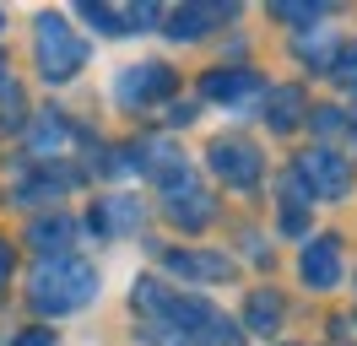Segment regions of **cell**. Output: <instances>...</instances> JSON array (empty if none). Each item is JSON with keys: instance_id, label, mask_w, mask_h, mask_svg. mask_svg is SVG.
<instances>
[{"instance_id": "cell-1", "label": "cell", "mask_w": 357, "mask_h": 346, "mask_svg": "<svg viewBox=\"0 0 357 346\" xmlns=\"http://www.w3.org/2000/svg\"><path fill=\"white\" fill-rule=\"evenodd\" d=\"M92 298H98V271H92L87 260L54 255V260H44V265L33 271V308L49 314V319L76 314V308H87Z\"/></svg>"}, {"instance_id": "cell-2", "label": "cell", "mask_w": 357, "mask_h": 346, "mask_svg": "<svg viewBox=\"0 0 357 346\" xmlns=\"http://www.w3.org/2000/svg\"><path fill=\"white\" fill-rule=\"evenodd\" d=\"M82 65H87V38L70 33L66 17L44 11L38 17V70H44V82H70Z\"/></svg>"}, {"instance_id": "cell-3", "label": "cell", "mask_w": 357, "mask_h": 346, "mask_svg": "<svg viewBox=\"0 0 357 346\" xmlns=\"http://www.w3.org/2000/svg\"><path fill=\"white\" fill-rule=\"evenodd\" d=\"M211 173L233 184V190H249V184H260V173H266V157L255 141L244 135H222V141H211Z\"/></svg>"}, {"instance_id": "cell-4", "label": "cell", "mask_w": 357, "mask_h": 346, "mask_svg": "<svg viewBox=\"0 0 357 346\" xmlns=\"http://www.w3.org/2000/svg\"><path fill=\"white\" fill-rule=\"evenodd\" d=\"M292 173H298V179L309 184V195H325V200H341V195L352 190V163H347L341 151H331V146L303 151Z\"/></svg>"}, {"instance_id": "cell-5", "label": "cell", "mask_w": 357, "mask_h": 346, "mask_svg": "<svg viewBox=\"0 0 357 346\" xmlns=\"http://www.w3.org/2000/svg\"><path fill=\"white\" fill-rule=\"evenodd\" d=\"M174 70L162 60H146V65H130V70H119V82H114V98H119V108H146L157 103V98H168L174 92Z\"/></svg>"}, {"instance_id": "cell-6", "label": "cell", "mask_w": 357, "mask_h": 346, "mask_svg": "<svg viewBox=\"0 0 357 346\" xmlns=\"http://www.w3.org/2000/svg\"><path fill=\"white\" fill-rule=\"evenodd\" d=\"M162 265L174 276H195V281H227L233 276V260L227 255H206V249H168Z\"/></svg>"}, {"instance_id": "cell-7", "label": "cell", "mask_w": 357, "mask_h": 346, "mask_svg": "<svg viewBox=\"0 0 357 346\" xmlns=\"http://www.w3.org/2000/svg\"><path fill=\"white\" fill-rule=\"evenodd\" d=\"M298 271H303L309 287H335V281H341V243H335L331 233L314 238L309 249H303V260H298Z\"/></svg>"}, {"instance_id": "cell-8", "label": "cell", "mask_w": 357, "mask_h": 346, "mask_svg": "<svg viewBox=\"0 0 357 346\" xmlns=\"http://www.w3.org/2000/svg\"><path fill=\"white\" fill-rule=\"evenodd\" d=\"M222 17H233V6H178L174 17H168V38L195 43V38H206Z\"/></svg>"}, {"instance_id": "cell-9", "label": "cell", "mask_w": 357, "mask_h": 346, "mask_svg": "<svg viewBox=\"0 0 357 346\" xmlns=\"http://www.w3.org/2000/svg\"><path fill=\"white\" fill-rule=\"evenodd\" d=\"M70 238H76V222H70V216H38V222L27 227V243H33V249H38L44 260L66 255Z\"/></svg>"}, {"instance_id": "cell-10", "label": "cell", "mask_w": 357, "mask_h": 346, "mask_svg": "<svg viewBox=\"0 0 357 346\" xmlns=\"http://www.w3.org/2000/svg\"><path fill=\"white\" fill-rule=\"evenodd\" d=\"M168 216H174V227H184V233H201L206 222H211V195L195 190V184L168 195Z\"/></svg>"}, {"instance_id": "cell-11", "label": "cell", "mask_w": 357, "mask_h": 346, "mask_svg": "<svg viewBox=\"0 0 357 346\" xmlns=\"http://www.w3.org/2000/svg\"><path fill=\"white\" fill-rule=\"evenodd\" d=\"M201 92L211 98V103H238V98H249V92H260V76L255 70H211L201 82Z\"/></svg>"}, {"instance_id": "cell-12", "label": "cell", "mask_w": 357, "mask_h": 346, "mask_svg": "<svg viewBox=\"0 0 357 346\" xmlns=\"http://www.w3.org/2000/svg\"><path fill=\"white\" fill-rule=\"evenodd\" d=\"M266 119H271V130H292L298 119H309L303 92H298V86H271L266 92Z\"/></svg>"}, {"instance_id": "cell-13", "label": "cell", "mask_w": 357, "mask_h": 346, "mask_svg": "<svg viewBox=\"0 0 357 346\" xmlns=\"http://www.w3.org/2000/svg\"><path fill=\"white\" fill-rule=\"evenodd\" d=\"M92 227H98V233H130V227H141V200H130V195L103 200V206L92 211Z\"/></svg>"}, {"instance_id": "cell-14", "label": "cell", "mask_w": 357, "mask_h": 346, "mask_svg": "<svg viewBox=\"0 0 357 346\" xmlns=\"http://www.w3.org/2000/svg\"><path fill=\"white\" fill-rule=\"evenodd\" d=\"M282 319H287V308H282L276 292H255V298H249V330H255V336H276Z\"/></svg>"}, {"instance_id": "cell-15", "label": "cell", "mask_w": 357, "mask_h": 346, "mask_svg": "<svg viewBox=\"0 0 357 346\" xmlns=\"http://www.w3.org/2000/svg\"><path fill=\"white\" fill-rule=\"evenodd\" d=\"M66 119H60V114H38V125L27 130V141H33V157H54V151L66 146Z\"/></svg>"}, {"instance_id": "cell-16", "label": "cell", "mask_w": 357, "mask_h": 346, "mask_svg": "<svg viewBox=\"0 0 357 346\" xmlns=\"http://www.w3.org/2000/svg\"><path fill=\"white\" fill-rule=\"evenodd\" d=\"M27 125V103H22V86L11 76H0V130H22Z\"/></svg>"}, {"instance_id": "cell-17", "label": "cell", "mask_w": 357, "mask_h": 346, "mask_svg": "<svg viewBox=\"0 0 357 346\" xmlns=\"http://www.w3.org/2000/svg\"><path fill=\"white\" fill-rule=\"evenodd\" d=\"M331 76L341 86H357V43H352V49H341V54L331 60Z\"/></svg>"}, {"instance_id": "cell-18", "label": "cell", "mask_w": 357, "mask_h": 346, "mask_svg": "<svg viewBox=\"0 0 357 346\" xmlns=\"http://www.w3.org/2000/svg\"><path fill=\"white\" fill-rule=\"evenodd\" d=\"M276 17H282V22H298V27H309V22L325 17V6H276Z\"/></svg>"}, {"instance_id": "cell-19", "label": "cell", "mask_w": 357, "mask_h": 346, "mask_svg": "<svg viewBox=\"0 0 357 346\" xmlns=\"http://www.w3.org/2000/svg\"><path fill=\"white\" fill-rule=\"evenodd\" d=\"M325 54H331V38H325V33H314V38L298 43V60H309V65H325Z\"/></svg>"}, {"instance_id": "cell-20", "label": "cell", "mask_w": 357, "mask_h": 346, "mask_svg": "<svg viewBox=\"0 0 357 346\" xmlns=\"http://www.w3.org/2000/svg\"><path fill=\"white\" fill-rule=\"evenodd\" d=\"M341 125H347V114H341V108H314V130H319V135H335Z\"/></svg>"}, {"instance_id": "cell-21", "label": "cell", "mask_w": 357, "mask_h": 346, "mask_svg": "<svg viewBox=\"0 0 357 346\" xmlns=\"http://www.w3.org/2000/svg\"><path fill=\"white\" fill-rule=\"evenodd\" d=\"M17 346H54V336H49V330H27Z\"/></svg>"}, {"instance_id": "cell-22", "label": "cell", "mask_w": 357, "mask_h": 346, "mask_svg": "<svg viewBox=\"0 0 357 346\" xmlns=\"http://www.w3.org/2000/svg\"><path fill=\"white\" fill-rule=\"evenodd\" d=\"M190 114H195V108H190V103H178V108H168V125H190Z\"/></svg>"}, {"instance_id": "cell-23", "label": "cell", "mask_w": 357, "mask_h": 346, "mask_svg": "<svg viewBox=\"0 0 357 346\" xmlns=\"http://www.w3.org/2000/svg\"><path fill=\"white\" fill-rule=\"evenodd\" d=\"M6 276H11V249L0 243V292H6Z\"/></svg>"}, {"instance_id": "cell-24", "label": "cell", "mask_w": 357, "mask_h": 346, "mask_svg": "<svg viewBox=\"0 0 357 346\" xmlns=\"http://www.w3.org/2000/svg\"><path fill=\"white\" fill-rule=\"evenodd\" d=\"M0 76H6V60H0Z\"/></svg>"}, {"instance_id": "cell-25", "label": "cell", "mask_w": 357, "mask_h": 346, "mask_svg": "<svg viewBox=\"0 0 357 346\" xmlns=\"http://www.w3.org/2000/svg\"><path fill=\"white\" fill-rule=\"evenodd\" d=\"M335 346H347V341H335Z\"/></svg>"}]
</instances>
